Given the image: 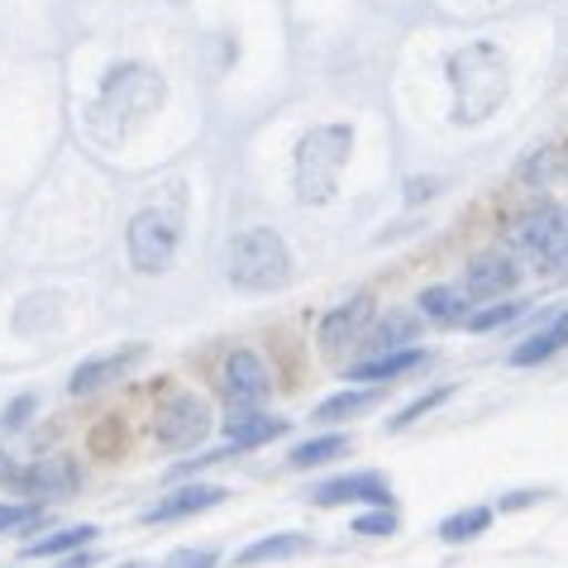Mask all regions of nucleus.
I'll return each instance as SVG.
<instances>
[{"mask_svg": "<svg viewBox=\"0 0 568 568\" xmlns=\"http://www.w3.org/2000/svg\"><path fill=\"white\" fill-rule=\"evenodd\" d=\"M43 520V507L39 501H24V507H14V501H0V535L6 530H29Z\"/></svg>", "mask_w": 568, "mask_h": 568, "instance_id": "obj_27", "label": "nucleus"}, {"mask_svg": "<svg viewBox=\"0 0 568 568\" xmlns=\"http://www.w3.org/2000/svg\"><path fill=\"white\" fill-rule=\"evenodd\" d=\"M526 315V302H511V296H501L497 306H487V311H468V329L473 335H487V329H501V325H511V321H520Z\"/></svg>", "mask_w": 568, "mask_h": 568, "instance_id": "obj_25", "label": "nucleus"}, {"mask_svg": "<svg viewBox=\"0 0 568 568\" xmlns=\"http://www.w3.org/2000/svg\"><path fill=\"white\" fill-rule=\"evenodd\" d=\"M449 82L459 120H487L497 101L507 97V62L493 43H473V49L449 58Z\"/></svg>", "mask_w": 568, "mask_h": 568, "instance_id": "obj_2", "label": "nucleus"}, {"mask_svg": "<svg viewBox=\"0 0 568 568\" xmlns=\"http://www.w3.org/2000/svg\"><path fill=\"white\" fill-rule=\"evenodd\" d=\"M416 306H420V315L430 325H464L468 321V296H464V287H425Z\"/></svg>", "mask_w": 568, "mask_h": 568, "instance_id": "obj_20", "label": "nucleus"}, {"mask_svg": "<svg viewBox=\"0 0 568 568\" xmlns=\"http://www.w3.org/2000/svg\"><path fill=\"white\" fill-rule=\"evenodd\" d=\"M339 454H349V435H315V439H302V445L287 454V464L292 468H321L329 459H339Z\"/></svg>", "mask_w": 568, "mask_h": 568, "instance_id": "obj_22", "label": "nucleus"}, {"mask_svg": "<svg viewBox=\"0 0 568 568\" xmlns=\"http://www.w3.org/2000/svg\"><path fill=\"white\" fill-rule=\"evenodd\" d=\"M449 392H454V387H435V392H425V397H416L412 406H402L397 420H387V430H406V425H416L420 416H430L439 402H449Z\"/></svg>", "mask_w": 568, "mask_h": 568, "instance_id": "obj_26", "label": "nucleus"}, {"mask_svg": "<svg viewBox=\"0 0 568 568\" xmlns=\"http://www.w3.org/2000/svg\"><path fill=\"white\" fill-rule=\"evenodd\" d=\"M311 535L302 530H282V535H263V540H254L248 549H240L234 555V564L240 568H254V564H273V559H296V555H311Z\"/></svg>", "mask_w": 568, "mask_h": 568, "instance_id": "obj_18", "label": "nucleus"}, {"mask_svg": "<svg viewBox=\"0 0 568 568\" xmlns=\"http://www.w3.org/2000/svg\"><path fill=\"white\" fill-rule=\"evenodd\" d=\"M416 325H420V321H416L412 311H392L383 325L363 335L358 349H368V354H392V349H406V344L416 339Z\"/></svg>", "mask_w": 568, "mask_h": 568, "instance_id": "obj_19", "label": "nucleus"}, {"mask_svg": "<svg viewBox=\"0 0 568 568\" xmlns=\"http://www.w3.org/2000/svg\"><path fill=\"white\" fill-rule=\"evenodd\" d=\"M20 493H29L43 507V501H68L77 487H82V468L68 454H53V459H39L34 468H20V478H14Z\"/></svg>", "mask_w": 568, "mask_h": 568, "instance_id": "obj_10", "label": "nucleus"}, {"mask_svg": "<svg viewBox=\"0 0 568 568\" xmlns=\"http://www.w3.org/2000/svg\"><path fill=\"white\" fill-rule=\"evenodd\" d=\"M277 435H287V420H282V416L230 412V420H225V445H234V449H258V445H273Z\"/></svg>", "mask_w": 568, "mask_h": 568, "instance_id": "obj_16", "label": "nucleus"}, {"mask_svg": "<svg viewBox=\"0 0 568 568\" xmlns=\"http://www.w3.org/2000/svg\"><path fill=\"white\" fill-rule=\"evenodd\" d=\"M144 358H149V344H124V349L97 354V358H87V363H77V368H72L68 392H72V397H91V392L120 383V377L130 373V368H139Z\"/></svg>", "mask_w": 568, "mask_h": 568, "instance_id": "obj_11", "label": "nucleus"}, {"mask_svg": "<svg viewBox=\"0 0 568 568\" xmlns=\"http://www.w3.org/2000/svg\"><path fill=\"white\" fill-rule=\"evenodd\" d=\"M507 244L520 258L549 267V273H564L568 267V211L564 206H530L526 215H516L507 225Z\"/></svg>", "mask_w": 568, "mask_h": 568, "instance_id": "obj_5", "label": "nucleus"}, {"mask_svg": "<svg viewBox=\"0 0 568 568\" xmlns=\"http://www.w3.org/2000/svg\"><path fill=\"white\" fill-rule=\"evenodd\" d=\"M530 501H540V493H511L501 501V511H516V507H530Z\"/></svg>", "mask_w": 568, "mask_h": 568, "instance_id": "obj_31", "label": "nucleus"}, {"mask_svg": "<svg viewBox=\"0 0 568 568\" xmlns=\"http://www.w3.org/2000/svg\"><path fill=\"white\" fill-rule=\"evenodd\" d=\"M354 535H368V540H383V535H397V511L392 507H377L368 516L354 520Z\"/></svg>", "mask_w": 568, "mask_h": 568, "instance_id": "obj_28", "label": "nucleus"}, {"mask_svg": "<svg viewBox=\"0 0 568 568\" xmlns=\"http://www.w3.org/2000/svg\"><path fill=\"white\" fill-rule=\"evenodd\" d=\"M124 568H144V564H124Z\"/></svg>", "mask_w": 568, "mask_h": 568, "instance_id": "obj_33", "label": "nucleus"}, {"mask_svg": "<svg viewBox=\"0 0 568 568\" xmlns=\"http://www.w3.org/2000/svg\"><path fill=\"white\" fill-rule=\"evenodd\" d=\"M520 282V267L516 258L507 254H483L464 267V296L468 302H501V296H511Z\"/></svg>", "mask_w": 568, "mask_h": 568, "instance_id": "obj_12", "label": "nucleus"}, {"mask_svg": "<svg viewBox=\"0 0 568 568\" xmlns=\"http://www.w3.org/2000/svg\"><path fill=\"white\" fill-rule=\"evenodd\" d=\"M225 497L230 493L220 483H192V487H182V493L153 501V507L144 511V520H149V526H168V520H186V516H196V511H211Z\"/></svg>", "mask_w": 568, "mask_h": 568, "instance_id": "obj_14", "label": "nucleus"}, {"mask_svg": "<svg viewBox=\"0 0 568 568\" xmlns=\"http://www.w3.org/2000/svg\"><path fill=\"white\" fill-rule=\"evenodd\" d=\"M29 416H34V397L24 392V397H14V402L6 406V420H0V425H6V430H20V425H24Z\"/></svg>", "mask_w": 568, "mask_h": 568, "instance_id": "obj_30", "label": "nucleus"}, {"mask_svg": "<svg viewBox=\"0 0 568 568\" xmlns=\"http://www.w3.org/2000/svg\"><path fill=\"white\" fill-rule=\"evenodd\" d=\"M564 344H568V302L549 315V321L535 329L530 339H520L516 349H511V363L516 368H535V363H545V358H555L564 354Z\"/></svg>", "mask_w": 568, "mask_h": 568, "instance_id": "obj_15", "label": "nucleus"}, {"mask_svg": "<svg viewBox=\"0 0 568 568\" xmlns=\"http://www.w3.org/2000/svg\"><path fill=\"white\" fill-rule=\"evenodd\" d=\"M158 101H163V77H158L153 68H144V62H120V68L105 72L101 82V101L97 110L105 115H144V110H153Z\"/></svg>", "mask_w": 568, "mask_h": 568, "instance_id": "obj_6", "label": "nucleus"}, {"mask_svg": "<svg viewBox=\"0 0 568 568\" xmlns=\"http://www.w3.org/2000/svg\"><path fill=\"white\" fill-rule=\"evenodd\" d=\"M315 507H349V501H368V507H392V487L383 473H344L311 493Z\"/></svg>", "mask_w": 568, "mask_h": 568, "instance_id": "obj_13", "label": "nucleus"}, {"mask_svg": "<svg viewBox=\"0 0 568 568\" xmlns=\"http://www.w3.org/2000/svg\"><path fill=\"white\" fill-rule=\"evenodd\" d=\"M211 430V402L196 392H172L153 412V439L163 449H192Z\"/></svg>", "mask_w": 568, "mask_h": 568, "instance_id": "obj_7", "label": "nucleus"}, {"mask_svg": "<svg viewBox=\"0 0 568 568\" xmlns=\"http://www.w3.org/2000/svg\"><path fill=\"white\" fill-rule=\"evenodd\" d=\"M373 402H377V387H363V392H335V397H325L321 406H315V420H321V425L349 420V416H358V412H368Z\"/></svg>", "mask_w": 568, "mask_h": 568, "instance_id": "obj_23", "label": "nucleus"}, {"mask_svg": "<svg viewBox=\"0 0 568 568\" xmlns=\"http://www.w3.org/2000/svg\"><path fill=\"white\" fill-rule=\"evenodd\" d=\"M220 392H225L230 412H258L273 392V373L254 349H234L225 358V373H220Z\"/></svg>", "mask_w": 568, "mask_h": 568, "instance_id": "obj_8", "label": "nucleus"}, {"mask_svg": "<svg viewBox=\"0 0 568 568\" xmlns=\"http://www.w3.org/2000/svg\"><path fill=\"white\" fill-rule=\"evenodd\" d=\"M0 478H6V483H14V478H20V468H14V464L6 459V454H0Z\"/></svg>", "mask_w": 568, "mask_h": 568, "instance_id": "obj_32", "label": "nucleus"}, {"mask_svg": "<svg viewBox=\"0 0 568 568\" xmlns=\"http://www.w3.org/2000/svg\"><path fill=\"white\" fill-rule=\"evenodd\" d=\"M487 526H493V511L487 507H464V511H454L445 526H439V540L445 545H468V540H478Z\"/></svg>", "mask_w": 568, "mask_h": 568, "instance_id": "obj_24", "label": "nucleus"}, {"mask_svg": "<svg viewBox=\"0 0 568 568\" xmlns=\"http://www.w3.org/2000/svg\"><path fill=\"white\" fill-rule=\"evenodd\" d=\"M373 315H377V306H373L368 292H358V296H349L344 306H335V311H329L325 321H321V335H315L321 354H325V358H344V349H358L363 335L373 329Z\"/></svg>", "mask_w": 568, "mask_h": 568, "instance_id": "obj_9", "label": "nucleus"}, {"mask_svg": "<svg viewBox=\"0 0 568 568\" xmlns=\"http://www.w3.org/2000/svg\"><path fill=\"white\" fill-rule=\"evenodd\" d=\"M97 526H68V530H53L43 540H29L24 545V559H58V555H72V549H87L97 540Z\"/></svg>", "mask_w": 568, "mask_h": 568, "instance_id": "obj_21", "label": "nucleus"}, {"mask_svg": "<svg viewBox=\"0 0 568 568\" xmlns=\"http://www.w3.org/2000/svg\"><path fill=\"white\" fill-rule=\"evenodd\" d=\"M425 363V349H416V344H406V349H392V354H373L368 363H354L349 368V383H392V377H402V373H412Z\"/></svg>", "mask_w": 568, "mask_h": 568, "instance_id": "obj_17", "label": "nucleus"}, {"mask_svg": "<svg viewBox=\"0 0 568 568\" xmlns=\"http://www.w3.org/2000/svg\"><path fill=\"white\" fill-rule=\"evenodd\" d=\"M349 144H354L349 124H321V130H311L302 144H296V196H302L306 206H325V201L335 196Z\"/></svg>", "mask_w": 568, "mask_h": 568, "instance_id": "obj_3", "label": "nucleus"}, {"mask_svg": "<svg viewBox=\"0 0 568 568\" xmlns=\"http://www.w3.org/2000/svg\"><path fill=\"white\" fill-rule=\"evenodd\" d=\"M225 273L240 292H282L292 282V248L277 230L254 225L230 240Z\"/></svg>", "mask_w": 568, "mask_h": 568, "instance_id": "obj_1", "label": "nucleus"}, {"mask_svg": "<svg viewBox=\"0 0 568 568\" xmlns=\"http://www.w3.org/2000/svg\"><path fill=\"white\" fill-rule=\"evenodd\" d=\"M163 568H215V549H172Z\"/></svg>", "mask_w": 568, "mask_h": 568, "instance_id": "obj_29", "label": "nucleus"}, {"mask_svg": "<svg viewBox=\"0 0 568 568\" xmlns=\"http://www.w3.org/2000/svg\"><path fill=\"white\" fill-rule=\"evenodd\" d=\"M178 244H182V201L178 206H144L130 230H124V254H130L134 273H168L172 258H178Z\"/></svg>", "mask_w": 568, "mask_h": 568, "instance_id": "obj_4", "label": "nucleus"}]
</instances>
